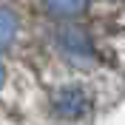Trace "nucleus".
Returning <instances> with one entry per match:
<instances>
[{
	"instance_id": "1",
	"label": "nucleus",
	"mask_w": 125,
	"mask_h": 125,
	"mask_svg": "<svg viewBox=\"0 0 125 125\" xmlns=\"http://www.w3.org/2000/svg\"><path fill=\"white\" fill-rule=\"evenodd\" d=\"M51 43H54L57 54L68 62L71 68H83V71L97 68L100 60H102V51L97 46V40L91 37V31L80 23H71V20H65V23H60L54 29Z\"/></svg>"
},
{
	"instance_id": "2",
	"label": "nucleus",
	"mask_w": 125,
	"mask_h": 125,
	"mask_svg": "<svg viewBox=\"0 0 125 125\" xmlns=\"http://www.w3.org/2000/svg\"><path fill=\"white\" fill-rule=\"evenodd\" d=\"M48 105H51V114L57 119H62V122H83V119L91 117V111H94L91 94L80 83H62V85L51 88Z\"/></svg>"
},
{
	"instance_id": "3",
	"label": "nucleus",
	"mask_w": 125,
	"mask_h": 125,
	"mask_svg": "<svg viewBox=\"0 0 125 125\" xmlns=\"http://www.w3.org/2000/svg\"><path fill=\"white\" fill-rule=\"evenodd\" d=\"M88 6H91V0H43V9L60 23L83 17L88 11Z\"/></svg>"
},
{
	"instance_id": "4",
	"label": "nucleus",
	"mask_w": 125,
	"mask_h": 125,
	"mask_svg": "<svg viewBox=\"0 0 125 125\" xmlns=\"http://www.w3.org/2000/svg\"><path fill=\"white\" fill-rule=\"evenodd\" d=\"M17 34H20V14L9 6H0V51L14 46Z\"/></svg>"
},
{
	"instance_id": "5",
	"label": "nucleus",
	"mask_w": 125,
	"mask_h": 125,
	"mask_svg": "<svg viewBox=\"0 0 125 125\" xmlns=\"http://www.w3.org/2000/svg\"><path fill=\"white\" fill-rule=\"evenodd\" d=\"M6 85V65H3V60H0V88Z\"/></svg>"
}]
</instances>
